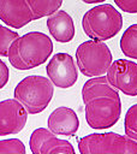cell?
I'll list each match as a JSON object with an SVG mask.
<instances>
[{
  "label": "cell",
  "instance_id": "cell-8",
  "mask_svg": "<svg viewBox=\"0 0 137 154\" xmlns=\"http://www.w3.org/2000/svg\"><path fill=\"white\" fill-rule=\"evenodd\" d=\"M46 71L52 83L61 89L72 87L78 78L75 61L72 57L67 53L54 54L47 64Z\"/></svg>",
  "mask_w": 137,
  "mask_h": 154
},
{
  "label": "cell",
  "instance_id": "cell-20",
  "mask_svg": "<svg viewBox=\"0 0 137 154\" xmlns=\"http://www.w3.org/2000/svg\"><path fill=\"white\" fill-rule=\"evenodd\" d=\"M8 78H10L8 67H7V65L0 59V89H2V88L7 84Z\"/></svg>",
  "mask_w": 137,
  "mask_h": 154
},
{
  "label": "cell",
  "instance_id": "cell-15",
  "mask_svg": "<svg viewBox=\"0 0 137 154\" xmlns=\"http://www.w3.org/2000/svg\"><path fill=\"white\" fill-rule=\"evenodd\" d=\"M120 49L125 57L137 59V23L130 25L121 35Z\"/></svg>",
  "mask_w": 137,
  "mask_h": 154
},
{
  "label": "cell",
  "instance_id": "cell-6",
  "mask_svg": "<svg viewBox=\"0 0 137 154\" xmlns=\"http://www.w3.org/2000/svg\"><path fill=\"white\" fill-rule=\"evenodd\" d=\"M78 150L83 154L130 153L137 154V141L117 132L91 134L79 140Z\"/></svg>",
  "mask_w": 137,
  "mask_h": 154
},
{
  "label": "cell",
  "instance_id": "cell-21",
  "mask_svg": "<svg viewBox=\"0 0 137 154\" xmlns=\"http://www.w3.org/2000/svg\"><path fill=\"white\" fill-rule=\"evenodd\" d=\"M85 4H99V2H103L105 0H82Z\"/></svg>",
  "mask_w": 137,
  "mask_h": 154
},
{
  "label": "cell",
  "instance_id": "cell-17",
  "mask_svg": "<svg viewBox=\"0 0 137 154\" xmlns=\"http://www.w3.org/2000/svg\"><path fill=\"white\" fill-rule=\"evenodd\" d=\"M18 32L0 24V55L7 57L11 43L18 37Z\"/></svg>",
  "mask_w": 137,
  "mask_h": 154
},
{
  "label": "cell",
  "instance_id": "cell-7",
  "mask_svg": "<svg viewBox=\"0 0 137 154\" xmlns=\"http://www.w3.org/2000/svg\"><path fill=\"white\" fill-rule=\"evenodd\" d=\"M108 82L127 96H137V64L127 59H118L106 72Z\"/></svg>",
  "mask_w": 137,
  "mask_h": 154
},
{
  "label": "cell",
  "instance_id": "cell-14",
  "mask_svg": "<svg viewBox=\"0 0 137 154\" xmlns=\"http://www.w3.org/2000/svg\"><path fill=\"white\" fill-rule=\"evenodd\" d=\"M35 19L48 17L60 8L62 0H26Z\"/></svg>",
  "mask_w": 137,
  "mask_h": 154
},
{
  "label": "cell",
  "instance_id": "cell-5",
  "mask_svg": "<svg viewBox=\"0 0 137 154\" xmlns=\"http://www.w3.org/2000/svg\"><path fill=\"white\" fill-rule=\"evenodd\" d=\"M112 53L103 41L89 40L76 49V61L79 71L87 77H97L107 72L112 64Z\"/></svg>",
  "mask_w": 137,
  "mask_h": 154
},
{
  "label": "cell",
  "instance_id": "cell-12",
  "mask_svg": "<svg viewBox=\"0 0 137 154\" xmlns=\"http://www.w3.org/2000/svg\"><path fill=\"white\" fill-rule=\"evenodd\" d=\"M48 129L55 135L73 136L79 128V120L76 112L70 107H58L48 117Z\"/></svg>",
  "mask_w": 137,
  "mask_h": 154
},
{
  "label": "cell",
  "instance_id": "cell-3",
  "mask_svg": "<svg viewBox=\"0 0 137 154\" xmlns=\"http://www.w3.org/2000/svg\"><path fill=\"white\" fill-rule=\"evenodd\" d=\"M82 28L90 38L106 41L120 31L123 28V16L111 4H101L84 13Z\"/></svg>",
  "mask_w": 137,
  "mask_h": 154
},
{
  "label": "cell",
  "instance_id": "cell-16",
  "mask_svg": "<svg viewBox=\"0 0 137 154\" xmlns=\"http://www.w3.org/2000/svg\"><path fill=\"white\" fill-rule=\"evenodd\" d=\"M124 129L127 137L137 141V103L127 109L124 119Z\"/></svg>",
  "mask_w": 137,
  "mask_h": 154
},
{
  "label": "cell",
  "instance_id": "cell-9",
  "mask_svg": "<svg viewBox=\"0 0 137 154\" xmlns=\"http://www.w3.org/2000/svg\"><path fill=\"white\" fill-rule=\"evenodd\" d=\"M28 120V112L17 99L0 101V136L22 131Z\"/></svg>",
  "mask_w": 137,
  "mask_h": 154
},
{
  "label": "cell",
  "instance_id": "cell-1",
  "mask_svg": "<svg viewBox=\"0 0 137 154\" xmlns=\"http://www.w3.org/2000/svg\"><path fill=\"white\" fill-rule=\"evenodd\" d=\"M85 120L91 129H108L117 124L121 114V101L106 76L91 77L82 87Z\"/></svg>",
  "mask_w": 137,
  "mask_h": 154
},
{
  "label": "cell",
  "instance_id": "cell-18",
  "mask_svg": "<svg viewBox=\"0 0 137 154\" xmlns=\"http://www.w3.org/2000/svg\"><path fill=\"white\" fill-rule=\"evenodd\" d=\"M0 153L25 154V147H24V143L18 138L0 140Z\"/></svg>",
  "mask_w": 137,
  "mask_h": 154
},
{
  "label": "cell",
  "instance_id": "cell-10",
  "mask_svg": "<svg viewBox=\"0 0 137 154\" xmlns=\"http://www.w3.org/2000/svg\"><path fill=\"white\" fill-rule=\"evenodd\" d=\"M29 147L34 154L75 153V149L68 141L58 138L54 132L46 128H37L32 131L29 138Z\"/></svg>",
  "mask_w": 137,
  "mask_h": 154
},
{
  "label": "cell",
  "instance_id": "cell-2",
  "mask_svg": "<svg viewBox=\"0 0 137 154\" xmlns=\"http://www.w3.org/2000/svg\"><path fill=\"white\" fill-rule=\"evenodd\" d=\"M53 42L41 31H30L18 36L10 46L7 58L17 70H30L47 61L53 53Z\"/></svg>",
  "mask_w": 137,
  "mask_h": 154
},
{
  "label": "cell",
  "instance_id": "cell-19",
  "mask_svg": "<svg viewBox=\"0 0 137 154\" xmlns=\"http://www.w3.org/2000/svg\"><path fill=\"white\" fill-rule=\"evenodd\" d=\"M114 4L124 12L137 13V0H114Z\"/></svg>",
  "mask_w": 137,
  "mask_h": 154
},
{
  "label": "cell",
  "instance_id": "cell-13",
  "mask_svg": "<svg viewBox=\"0 0 137 154\" xmlns=\"http://www.w3.org/2000/svg\"><path fill=\"white\" fill-rule=\"evenodd\" d=\"M47 28L52 37L61 43L70 42L75 36V24L72 17L62 10H58L47 19Z\"/></svg>",
  "mask_w": 137,
  "mask_h": 154
},
{
  "label": "cell",
  "instance_id": "cell-4",
  "mask_svg": "<svg viewBox=\"0 0 137 154\" xmlns=\"http://www.w3.org/2000/svg\"><path fill=\"white\" fill-rule=\"evenodd\" d=\"M54 84L47 77L31 75L24 77L14 88L13 96L30 114H37L47 108L53 95Z\"/></svg>",
  "mask_w": 137,
  "mask_h": 154
},
{
  "label": "cell",
  "instance_id": "cell-11",
  "mask_svg": "<svg viewBox=\"0 0 137 154\" xmlns=\"http://www.w3.org/2000/svg\"><path fill=\"white\" fill-rule=\"evenodd\" d=\"M0 19L13 29L36 20L26 0H0Z\"/></svg>",
  "mask_w": 137,
  "mask_h": 154
}]
</instances>
